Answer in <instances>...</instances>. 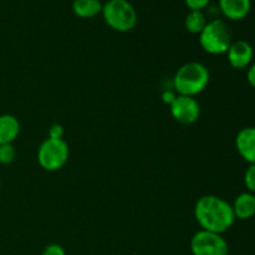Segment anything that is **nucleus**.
Instances as JSON below:
<instances>
[{"mask_svg": "<svg viewBox=\"0 0 255 255\" xmlns=\"http://www.w3.org/2000/svg\"><path fill=\"white\" fill-rule=\"evenodd\" d=\"M194 218L203 231L223 234L236 222L232 204L217 196H203L194 206Z\"/></svg>", "mask_w": 255, "mask_h": 255, "instance_id": "f257e3e1", "label": "nucleus"}, {"mask_svg": "<svg viewBox=\"0 0 255 255\" xmlns=\"http://www.w3.org/2000/svg\"><path fill=\"white\" fill-rule=\"evenodd\" d=\"M209 70L197 61L187 62L177 70L173 77L174 90L182 96L194 97L207 89L209 84Z\"/></svg>", "mask_w": 255, "mask_h": 255, "instance_id": "f03ea898", "label": "nucleus"}, {"mask_svg": "<svg viewBox=\"0 0 255 255\" xmlns=\"http://www.w3.org/2000/svg\"><path fill=\"white\" fill-rule=\"evenodd\" d=\"M231 27L224 20L213 19L207 22L199 34V44L202 49L211 55H222L228 51L233 42Z\"/></svg>", "mask_w": 255, "mask_h": 255, "instance_id": "7ed1b4c3", "label": "nucleus"}, {"mask_svg": "<svg viewBox=\"0 0 255 255\" xmlns=\"http://www.w3.org/2000/svg\"><path fill=\"white\" fill-rule=\"evenodd\" d=\"M102 16L111 29L127 32L137 24V11L128 0H109L102 5Z\"/></svg>", "mask_w": 255, "mask_h": 255, "instance_id": "20e7f679", "label": "nucleus"}, {"mask_svg": "<svg viewBox=\"0 0 255 255\" xmlns=\"http://www.w3.org/2000/svg\"><path fill=\"white\" fill-rule=\"evenodd\" d=\"M69 154V146L64 139L46 138L39 147L37 162L45 171H59L66 164Z\"/></svg>", "mask_w": 255, "mask_h": 255, "instance_id": "39448f33", "label": "nucleus"}, {"mask_svg": "<svg viewBox=\"0 0 255 255\" xmlns=\"http://www.w3.org/2000/svg\"><path fill=\"white\" fill-rule=\"evenodd\" d=\"M191 251L193 255H228L229 246L222 234L202 229L192 237Z\"/></svg>", "mask_w": 255, "mask_h": 255, "instance_id": "423d86ee", "label": "nucleus"}, {"mask_svg": "<svg viewBox=\"0 0 255 255\" xmlns=\"http://www.w3.org/2000/svg\"><path fill=\"white\" fill-rule=\"evenodd\" d=\"M171 114L179 124L192 125L199 119L201 106L194 97L178 95L171 105Z\"/></svg>", "mask_w": 255, "mask_h": 255, "instance_id": "0eeeda50", "label": "nucleus"}, {"mask_svg": "<svg viewBox=\"0 0 255 255\" xmlns=\"http://www.w3.org/2000/svg\"><path fill=\"white\" fill-rule=\"evenodd\" d=\"M228 62L233 69H247L252 65L254 56L253 46L246 40H237L232 42L228 51L226 52Z\"/></svg>", "mask_w": 255, "mask_h": 255, "instance_id": "6e6552de", "label": "nucleus"}, {"mask_svg": "<svg viewBox=\"0 0 255 255\" xmlns=\"http://www.w3.org/2000/svg\"><path fill=\"white\" fill-rule=\"evenodd\" d=\"M236 147L244 161L255 163V127H244L237 133Z\"/></svg>", "mask_w": 255, "mask_h": 255, "instance_id": "1a4fd4ad", "label": "nucleus"}, {"mask_svg": "<svg viewBox=\"0 0 255 255\" xmlns=\"http://www.w3.org/2000/svg\"><path fill=\"white\" fill-rule=\"evenodd\" d=\"M219 9L227 19L239 21L251 12L252 0H219Z\"/></svg>", "mask_w": 255, "mask_h": 255, "instance_id": "9d476101", "label": "nucleus"}, {"mask_svg": "<svg viewBox=\"0 0 255 255\" xmlns=\"http://www.w3.org/2000/svg\"><path fill=\"white\" fill-rule=\"evenodd\" d=\"M236 219L248 221L255 216V194L251 192L241 193L232 206Z\"/></svg>", "mask_w": 255, "mask_h": 255, "instance_id": "9b49d317", "label": "nucleus"}, {"mask_svg": "<svg viewBox=\"0 0 255 255\" xmlns=\"http://www.w3.org/2000/svg\"><path fill=\"white\" fill-rule=\"evenodd\" d=\"M20 133V122L12 115H0V144L12 143Z\"/></svg>", "mask_w": 255, "mask_h": 255, "instance_id": "f8f14e48", "label": "nucleus"}, {"mask_svg": "<svg viewBox=\"0 0 255 255\" xmlns=\"http://www.w3.org/2000/svg\"><path fill=\"white\" fill-rule=\"evenodd\" d=\"M102 2L100 0H74L72 11L76 16L82 19H90L101 14Z\"/></svg>", "mask_w": 255, "mask_h": 255, "instance_id": "ddd939ff", "label": "nucleus"}, {"mask_svg": "<svg viewBox=\"0 0 255 255\" xmlns=\"http://www.w3.org/2000/svg\"><path fill=\"white\" fill-rule=\"evenodd\" d=\"M207 19L206 15L203 11H199V10H191V11L187 14L186 19H184V26L192 34H201L202 30L204 29V26L207 25Z\"/></svg>", "mask_w": 255, "mask_h": 255, "instance_id": "4468645a", "label": "nucleus"}, {"mask_svg": "<svg viewBox=\"0 0 255 255\" xmlns=\"http://www.w3.org/2000/svg\"><path fill=\"white\" fill-rule=\"evenodd\" d=\"M16 152H15L12 143L0 144V163L1 164H10L14 162Z\"/></svg>", "mask_w": 255, "mask_h": 255, "instance_id": "2eb2a0df", "label": "nucleus"}, {"mask_svg": "<svg viewBox=\"0 0 255 255\" xmlns=\"http://www.w3.org/2000/svg\"><path fill=\"white\" fill-rule=\"evenodd\" d=\"M244 184L251 193H255V163L249 164L244 173Z\"/></svg>", "mask_w": 255, "mask_h": 255, "instance_id": "dca6fc26", "label": "nucleus"}, {"mask_svg": "<svg viewBox=\"0 0 255 255\" xmlns=\"http://www.w3.org/2000/svg\"><path fill=\"white\" fill-rule=\"evenodd\" d=\"M189 10H199L202 11L209 5L211 0H184Z\"/></svg>", "mask_w": 255, "mask_h": 255, "instance_id": "f3484780", "label": "nucleus"}, {"mask_svg": "<svg viewBox=\"0 0 255 255\" xmlns=\"http://www.w3.org/2000/svg\"><path fill=\"white\" fill-rule=\"evenodd\" d=\"M64 127L61 125H52L49 129V138L52 139H62L64 137Z\"/></svg>", "mask_w": 255, "mask_h": 255, "instance_id": "a211bd4d", "label": "nucleus"}, {"mask_svg": "<svg viewBox=\"0 0 255 255\" xmlns=\"http://www.w3.org/2000/svg\"><path fill=\"white\" fill-rule=\"evenodd\" d=\"M41 255H66L65 254L64 248L59 244H50L44 249Z\"/></svg>", "mask_w": 255, "mask_h": 255, "instance_id": "6ab92c4d", "label": "nucleus"}, {"mask_svg": "<svg viewBox=\"0 0 255 255\" xmlns=\"http://www.w3.org/2000/svg\"><path fill=\"white\" fill-rule=\"evenodd\" d=\"M247 80H248L249 85H251L253 89H255V62L248 67V71H247Z\"/></svg>", "mask_w": 255, "mask_h": 255, "instance_id": "aec40b11", "label": "nucleus"}, {"mask_svg": "<svg viewBox=\"0 0 255 255\" xmlns=\"http://www.w3.org/2000/svg\"><path fill=\"white\" fill-rule=\"evenodd\" d=\"M176 94H174L173 91H164L163 95H162V101L171 106V105L173 104L174 100H176Z\"/></svg>", "mask_w": 255, "mask_h": 255, "instance_id": "412c9836", "label": "nucleus"}, {"mask_svg": "<svg viewBox=\"0 0 255 255\" xmlns=\"http://www.w3.org/2000/svg\"><path fill=\"white\" fill-rule=\"evenodd\" d=\"M0 187H1V181H0Z\"/></svg>", "mask_w": 255, "mask_h": 255, "instance_id": "4be33fe9", "label": "nucleus"}]
</instances>
